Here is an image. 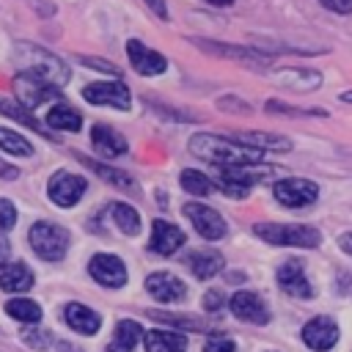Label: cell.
<instances>
[{"mask_svg":"<svg viewBox=\"0 0 352 352\" xmlns=\"http://www.w3.org/2000/svg\"><path fill=\"white\" fill-rule=\"evenodd\" d=\"M146 6L157 14V16H162V19H168V6H165V0H146Z\"/></svg>","mask_w":352,"mask_h":352,"instance_id":"b9f144b4","label":"cell"},{"mask_svg":"<svg viewBox=\"0 0 352 352\" xmlns=\"http://www.w3.org/2000/svg\"><path fill=\"white\" fill-rule=\"evenodd\" d=\"M182 187L187 190V192H192V195H209L212 190H214V184H212V179L209 176H204L201 170H192V168H187V170H182Z\"/></svg>","mask_w":352,"mask_h":352,"instance_id":"d6a6232c","label":"cell"},{"mask_svg":"<svg viewBox=\"0 0 352 352\" xmlns=\"http://www.w3.org/2000/svg\"><path fill=\"white\" fill-rule=\"evenodd\" d=\"M6 314L19 319V322H28V324H36L41 319V305L28 300V297H14L6 302Z\"/></svg>","mask_w":352,"mask_h":352,"instance_id":"f1b7e54d","label":"cell"},{"mask_svg":"<svg viewBox=\"0 0 352 352\" xmlns=\"http://www.w3.org/2000/svg\"><path fill=\"white\" fill-rule=\"evenodd\" d=\"M151 319L157 322H165V324H173V327H187V330H204V322L201 319H184V316H173L168 311H148Z\"/></svg>","mask_w":352,"mask_h":352,"instance_id":"e575fe53","label":"cell"},{"mask_svg":"<svg viewBox=\"0 0 352 352\" xmlns=\"http://www.w3.org/2000/svg\"><path fill=\"white\" fill-rule=\"evenodd\" d=\"M146 352H187V338L176 330H148L143 333Z\"/></svg>","mask_w":352,"mask_h":352,"instance_id":"603a6c76","label":"cell"},{"mask_svg":"<svg viewBox=\"0 0 352 352\" xmlns=\"http://www.w3.org/2000/svg\"><path fill=\"white\" fill-rule=\"evenodd\" d=\"M338 248H341L344 253H349V256H352V231H349V234H341V236H338Z\"/></svg>","mask_w":352,"mask_h":352,"instance_id":"ee69618b","label":"cell"},{"mask_svg":"<svg viewBox=\"0 0 352 352\" xmlns=\"http://www.w3.org/2000/svg\"><path fill=\"white\" fill-rule=\"evenodd\" d=\"M234 349H236V344L228 336H220V333L209 336L206 344H204V352H234Z\"/></svg>","mask_w":352,"mask_h":352,"instance_id":"8d00e7d4","label":"cell"},{"mask_svg":"<svg viewBox=\"0 0 352 352\" xmlns=\"http://www.w3.org/2000/svg\"><path fill=\"white\" fill-rule=\"evenodd\" d=\"M113 220L124 234H138L140 231V214L129 204H113Z\"/></svg>","mask_w":352,"mask_h":352,"instance_id":"4dcf8cb0","label":"cell"},{"mask_svg":"<svg viewBox=\"0 0 352 352\" xmlns=\"http://www.w3.org/2000/svg\"><path fill=\"white\" fill-rule=\"evenodd\" d=\"M143 338V327L135 319H121L116 324V336L107 344V352H135V344Z\"/></svg>","mask_w":352,"mask_h":352,"instance_id":"d4e9b609","label":"cell"},{"mask_svg":"<svg viewBox=\"0 0 352 352\" xmlns=\"http://www.w3.org/2000/svg\"><path fill=\"white\" fill-rule=\"evenodd\" d=\"M184 214L192 220L195 231L204 239H223L226 236V220L220 217V212H214L206 204H184Z\"/></svg>","mask_w":352,"mask_h":352,"instance_id":"8fae6325","label":"cell"},{"mask_svg":"<svg viewBox=\"0 0 352 352\" xmlns=\"http://www.w3.org/2000/svg\"><path fill=\"white\" fill-rule=\"evenodd\" d=\"M184 245V231L170 226L168 220H154L151 223V239H148V248L160 256H170L176 253L179 248Z\"/></svg>","mask_w":352,"mask_h":352,"instance_id":"ac0fdd59","label":"cell"},{"mask_svg":"<svg viewBox=\"0 0 352 352\" xmlns=\"http://www.w3.org/2000/svg\"><path fill=\"white\" fill-rule=\"evenodd\" d=\"M58 349H60V352H80L77 346H72V344H63V341L58 344Z\"/></svg>","mask_w":352,"mask_h":352,"instance_id":"7dc6e473","label":"cell"},{"mask_svg":"<svg viewBox=\"0 0 352 352\" xmlns=\"http://www.w3.org/2000/svg\"><path fill=\"white\" fill-rule=\"evenodd\" d=\"M275 278H278V286H280L286 294L300 297V300H311V297H314V286H311V280L305 278L302 264H300L297 258L283 261V264L278 267Z\"/></svg>","mask_w":352,"mask_h":352,"instance_id":"7c38bea8","label":"cell"},{"mask_svg":"<svg viewBox=\"0 0 352 352\" xmlns=\"http://www.w3.org/2000/svg\"><path fill=\"white\" fill-rule=\"evenodd\" d=\"M0 148L6 154H11V157H30L33 154V146L22 135H16V132H11L6 126H0Z\"/></svg>","mask_w":352,"mask_h":352,"instance_id":"f546056e","label":"cell"},{"mask_svg":"<svg viewBox=\"0 0 352 352\" xmlns=\"http://www.w3.org/2000/svg\"><path fill=\"white\" fill-rule=\"evenodd\" d=\"M146 292L160 302H182L187 297L184 280H179L170 272H151L146 278Z\"/></svg>","mask_w":352,"mask_h":352,"instance_id":"9a60e30c","label":"cell"},{"mask_svg":"<svg viewBox=\"0 0 352 352\" xmlns=\"http://www.w3.org/2000/svg\"><path fill=\"white\" fill-rule=\"evenodd\" d=\"M223 292H217V289H212V292H206V297H204V308L206 311H220L223 308Z\"/></svg>","mask_w":352,"mask_h":352,"instance_id":"ab89813d","label":"cell"},{"mask_svg":"<svg viewBox=\"0 0 352 352\" xmlns=\"http://www.w3.org/2000/svg\"><path fill=\"white\" fill-rule=\"evenodd\" d=\"M91 143H94V148L102 154V157H107V160H113V157H121V154H126V138L121 135V132H116L113 126H107V124H96L94 129H91Z\"/></svg>","mask_w":352,"mask_h":352,"instance_id":"d6986e66","label":"cell"},{"mask_svg":"<svg viewBox=\"0 0 352 352\" xmlns=\"http://www.w3.org/2000/svg\"><path fill=\"white\" fill-rule=\"evenodd\" d=\"M14 223H16V209H14V204L6 201V198H0V228H3V231H11Z\"/></svg>","mask_w":352,"mask_h":352,"instance_id":"74e56055","label":"cell"},{"mask_svg":"<svg viewBox=\"0 0 352 352\" xmlns=\"http://www.w3.org/2000/svg\"><path fill=\"white\" fill-rule=\"evenodd\" d=\"M80 63H82V66H91V69H99V72H104V74L121 77L118 66H113V63H107V60H102V58H88V55H82V58H80Z\"/></svg>","mask_w":352,"mask_h":352,"instance_id":"f35d334b","label":"cell"},{"mask_svg":"<svg viewBox=\"0 0 352 352\" xmlns=\"http://www.w3.org/2000/svg\"><path fill=\"white\" fill-rule=\"evenodd\" d=\"M16 60H19V72H28V74H33V77H38L55 88L69 82V66L44 47L16 44Z\"/></svg>","mask_w":352,"mask_h":352,"instance_id":"7a4b0ae2","label":"cell"},{"mask_svg":"<svg viewBox=\"0 0 352 352\" xmlns=\"http://www.w3.org/2000/svg\"><path fill=\"white\" fill-rule=\"evenodd\" d=\"M192 44L204 47L206 52L212 55H220V58H231V60H239V63H248V66H256V69H264L270 60L267 55L256 52V50H248V47H234V44H220V41H206V38H192Z\"/></svg>","mask_w":352,"mask_h":352,"instance_id":"e0dca14e","label":"cell"},{"mask_svg":"<svg viewBox=\"0 0 352 352\" xmlns=\"http://www.w3.org/2000/svg\"><path fill=\"white\" fill-rule=\"evenodd\" d=\"M16 173H19L16 168H11V165H3V162H0V176H6V179H16Z\"/></svg>","mask_w":352,"mask_h":352,"instance_id":"f6af8a7d","label":"cell"},{"mask_svg":"<svg viewBox=\"0 0 352 352\" xmlns=\"http://www.w3.org/2000/svg\"><path fill=\"white\" fill-rule=\"evenodd\" d=\"M275 165H261V162H248V165H217V187L226 195L234 198H245L250 192V187L256 182H261L264 176L275 173Z\"/></svg>","mask_w":352,"mask_h":352,"instance_id":"3957f363","label":"cell"},{"mask_svg":"<svg viewBox=\"0 0 352 352\" xmlns=\"http://www.w3.org/2000/svg\"><path fill=\"white\" fill-rule=\"evenodd\" d=\"M217 107H234V110H239V113H248V110H250L245 102H236V99H231V96H228V99H220Z\"/></svg>","mask_w":352,"mask_h":352,"instance_id":"7bdbcfd3","label":"cell"},{"mask_svg":"<svg viewBox=\"0 0 352 352\" xmlns=\"http://www.w3.org/2000/svg\"><path fill=\"white\" fill-rule=\"evenodd\" d=\"M28 242L36 250V256H41L44 261H60L69 250V231L58 223H47L38 220L30 226L28 231Z\"/></svg>","mask_w":352,"mask_h":352,"instance_id":"277c9868","label":"cell"},{"mask_svg":"<svg viewBox=\"0 0 352 352\" xmlns=\"http://www.w3.org/2000/svg\"><path fill=\"white\" fill-rule=\"evenodd\" d=\"M77 160H80L85 168H91L94 173H99L102 179H107L110 184H116V187H121V190H138L135 179H132V176H126L124 170H118V168H107V165H99V162H94V160L82 157V154H77Z\"/></svg>","mask_w":352,"mask_h":352,"instance_id":"83f0119b","label":"cell"},{"mask_svg":"<svg viewBox=\"0 0 352 352\" xmlns=\"http://www.w3.org/2000/svg\"><path fill=\"white\" fill-rule=\"evenodd\" d=\"M272 195L289 206V209H302V206H311L316 198H319V187L311 182V179H300V176H292V179H280L275 187H272Z\"/></svg>","mask_w":352,"mask_h":352,"instance_id":"8992f818","label":"cell"},{"mask_svg":"<svg viewBox=\"0 0 352 352\" xmlns=\"http://www.w3.org/2000/svg\"><path fill=\"white\" fill-rule=\"evenodd\" d=\"M209 3H212V6H231L234 0H209Z\"/></svg>","mask_w":352,"mask_h":352,"instance_id":"681fc988","label":"cell"},{"mask_svg":"<svg viewBox=\"0 0 352 352\" xmlns=\"http://www.w3.org/2000/svg\"><path fill=\"white\" fill-rule=\"evenodd\" d=\"M341 102H346V104H352V91H344V94H341Z\"/></svg>","mask_w":352,"mask_h":352,"instance_id":"c3c4849f","label":"cell"},{"mask_svg":"<svg viewBox=\"0 0 352 352\" xmlns=\"http://www.w3.org/2000/svg\"><path fill=\"white\" fill-rule=\"evenodd\" d=\"M22 341L33 349H47L50 346V333L47 330H38V327H22Z\"/></svg>","mask_w":352,"mask_h":352,"instance_id":"d590c367","label":"cell"},{"mask_svg":"<svg viewBox=\"0 0 352 352\" xmlns=\"http://www.w3.org/2000/svg\"><path fill=\"white\" fill-rule=\"evenodd\" d=\"M8 253H11V248H8V242H6V236H0V264L8 258Z\"/></svg>","mask_w":352,"mask_h":352,"instance_id":"bcb514c9","label":"cell"},{"mask_svg":"<svg viewBox=\"0 0 352 352\" xmlns=\"http://www.w3.org/2000/svg\"><path fill=\"white\" fill-rule=\"evenodd\" d=\"M190 154H195L198 160H206L212 165H248V162H258L264 151L250 148L231 138H217V135L204 132V135L190 138Z\"/></svg>","mask_w":352,"mask_h":352,"instance_id":"6da1fadb","label":"cell"},{"mask_svg":"<svg viewBox=\"0 0 352 352\" xmlns=\"http://www.w3.org/2000/svg\"><path fill=\"white\" fill-rule=\"evenodd\" d=\"M272 80L289 91H314V88H319L322 74L314 69H278L272 74Z\"/></svg>","mask_w":352,"mask_h":352,"instance_id":"44dd1931","label":"cell"},{"mask_svg":"<svg viewBox=\"0 0 352 352\" xmlns=\"http://www.w3.org/2000/svg\"><path fill=\"white\" fill-rule=\"evenodd\" d=\"M302 341L316 352H327L338 341V324L330 316H316L302 327Z\"/></svg>","mask_w":352,"mask_h":352,"instance_id":"2e32d148","label":"cell"},{"mask_svg":"<svg viewBox=\"0 0 352 352\" xmlns=\"http://www.w3.org/2000/svg\"><path fill=\"white\" fill-rule=\"evenodd\" d=\"M0 113H6V116H11L14 121H19V124H25V126L41 132L44 138H50V135L44 132V126H41V124L28 113V107H22V104H16V102H11V99H0ZM50 140H52V138H50Z\"/></svg>","mask_w":352,"mask_h":352,"instance_id":"1f68e13d","label":"cell"},{"mask_svg":"<svg viewBox=\"0 0 352 352\" xmlns=\"http://www.w3.org/2000/svg\"><path fill=\"white\" fill-rule=\"evenodd\" d=\"M88 272L96 283L107 286V289H121L126 283V267L118 256L113 253H96L91 261H88Z\"/></svg>","mask_w":352,"mask_h":352,"instance_id":"30bf717a","label":"cell"},{"mask_svg":"<svg viewBox=\"0 0 352 352\" xmlns=\"http://www.w3.org/2000/svg\"><path fill=\"white\" fill-rule=\"evenodd\" d=\"M63 319L74 333H82V336H94L102 327V316L82 302H69L63 308Z\"/></svg>","mask_w":352,"mask_h":352,"instance_id":"ffe728a7","label":"cell"},{"mask_svg":"<svg viewBox=\"0 0 352 352\" xmlns=\"http://www.w3.org/2000/svg\"><path fill=\"white\" fill-rule=\"evenodd\" d=\"M223 256L217 253V250H198V253H192L190 258H187V267H190V272L198 278V280H209V278H214L220 270H223Z\"/></svg>","mask_w":352,"mask_h":352,"instance_id":"cb8c5ba5","label":"cell"},{"mask_svg":"<svg viewBox=\"0 0 352 352\" xmlns=\"http://www.w3.org/2000/svg\"><path fill=\"white\" fill-rule=\"evenodd\" d=\"M85 187H88V182L82 176L69 173V170H58V173H52V179L47 184V195H50L52 204L69 209V206H74L82 198Z\"/></svg>","mask_w":352,"mask_h":352,"instance_id":"52a82bcc","label":"cell"},{"mask_svg":"<svg viewBox=\"0 0 352 352\" xmlns=\"http://www.w3.org/2000/svg\"><path fill=\"white\" fill-rule=\"evenodd\" d=\"M228 305L239 322H248V324H267L270 322V308L256 292H236Z\"/></svg>","mask_w":352,"mask_h":352,"instance_id":"4fadbf2b","label":"cell"},{"mask_svg":"<svg viewBox=\"0 0 352 352\" xmlns=\"http://www.w3.org/2000/svg\"><path fill=\"white\" fill-rule=\"evenodd\" d=\"M126 55H129V63L138 74L143 77H151V74H162L168 69V60L165 55H160L157 50H148L146 44H140L138 38H129L126 41Z\"/></svg>","mask_w":352,"mask_h":352,"instance_id":"5bb4252c","label":"cell"},{"mask_svg":"<svg viewBox=\"0 0 352 352\" xmlns=\"http://www.w3.org/2000/svg\"><path fill=\"white\" fill-rule=\"evenodd\" d=\"M47 124H50L52 129H63V132H80L82 118H80V113H77L74 107H69V104H55V107L47 113Z\"/></svg>","mask_w":352,"mask_h":352,"instance_id":"4316f807","label":"cell"},{"mask_svg":"<svg viewBox=\"0 0 352 352\" xmlns=\"http://www.w3.org/2000/svg\"><path fill=\"white\" fill-rule=\"evenodd\" d=\"M324 8L336 11V14H349L352 11V0H319Z\"/></svg>","mask_w":352,"mask_h":352,"instance_id":"60d3db41","label":"cell"},{"mask_svg":"<svg viewBox=\"0 0 352 352\" xmlns=\"http://www.w3.org/2000/svg\"><path fill=\"white\" fill-rule=\"evenodd\" d=\"M267 110L270 113H283V116H297V118H305V116H316V118H324L327 113L324 110H319V107H294V104H286V102H278V99H272V102H267Z\"/></svg>","mask_w":352,"mask_h":352,"instance_id":"836d02e7","label":"cell"},{"mask_svg":"<svg viewBox=\"0 0 352 352\" xmlns=\"http://www.w3.org/2000/svg\"><path fill=\"white\" fill-rule=\"evenodd\" d=\"M14 91H16V96H19V102L25 107H38L41 102H50V99H58L60 96V88L38 80V77H33L28 72H19L14 77Z\"/></svg>","mask_w":352,"mask_h":352,"instance_id":"ba28073f","label":"cell"},{"mask_svg":"<svg viewBox=\"0 0 352 352\" xmlns=\"http://www.w3.org/2000/svg\"><path fill=\"white\" fill-rule=\"evenodd\" d=\"M256 236H261L270 245H294V248H316L322 242L319 231L311 226L297 223H258L253 226Z\"/></svg>","mask_w":352,"mask_h":352,"instance_id":"5b68a950","label":"cell"},{"mask_svg":"<svg viewBox=\"0 0 352 352\" xmlns=\"http://www.w3.org/2000/svg\"><path fill=\"white\" fill-rule=\"evenodd\" d=\"M82 99L91 104H107V107H118V110H129L132 107V96L129 88L118 80L113 82H91L82 88Z\"/></svg>","mask_w":352,"mask_h":352,"instance_id":"9c48e42d","label":"cell"},{"mask_svg":"<svg viewBox=\"0 0 352 352\" xmlns=\"http://www.w3.org/2000/svg\"><path fill=\"white\" fill-rule=\"evenodd\" d=\"M236 140L250 148H258V151H289L292 148V140H286L280 135H267V132H239Z\"/></svg>","mask_w":352,"mask_h":352,"instance_id":"484cf974","label":"cell"},{"mask_svg":"<svg viewBox=\"0 0 352 352\" xmlns=\"http://www.w3.org/2000/svg\"><path fill=\"white\" fill-rule=\"evenodd\" d=\"M33 286V272L25 261L0 264V289L3 292H28Z\"/></svg>","mask_w":352,"mask_h":352,"instance_id":"7402d4cb","label":"cell"}]
</instances>
